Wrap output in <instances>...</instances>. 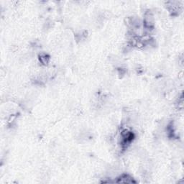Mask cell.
<instances>
[{"label": "cell", "instance_id": "obj_3", "mask_svg": "<svg viewBox=\"0 0 184 184\" xmlns=\"http://www.w3.org/2000/svg\"><path fill=\"white\" fill-rule=\"evenodd\" d=\"M40 61H41L43 64L47 65L49 61V57L48 56H46V55H42V56H41V57H40Z\"/></svg>", "mask_w": 184, "mask_h": 184}, {"label": "cell", "instance_id": "obj_1", "mask_svg": "<svg viewBox=\"0 0 184 184\" xmlns=\"http://www.w3.org/2000/svg\"><path fill=\"white\" fill-rule=\"evenodd\" d=\"M144 25L147 29H151L154 26L153 16L151 12H147L145 13V18H144Z\"/></svg>", "mask_w": 184, "mask_h": 184}, {"label": "cell", "instance_id": "obj_2", "mask_svg": "<svg viewBox=\"0 0 184 184\" xmlns=\"http://www.w3.org/2000/svg\"><path fill=\"white\" fill-rule=\"evenodd\" d=\"M117 183H135L134 180L132 179V177H130L129 175H122V176H120L119 180H118Z\"/></svg>", "mask_w": 184, "mask_h": 184}]
</instances>
